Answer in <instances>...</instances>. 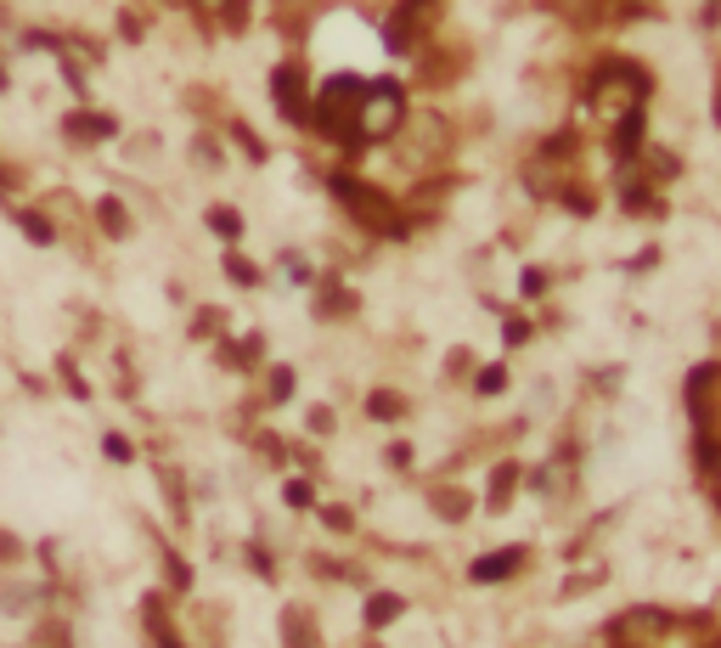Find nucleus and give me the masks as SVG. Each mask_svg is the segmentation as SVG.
<instances>
[{
    "label": "nucleus",
    "mask_w": 721,
    "mask_h": 648,
    "mask_svg": "<svg viewBox=\"0 0 721 648\" xmlns=\"http://www.w3.org/2000/svg\"><path fill=\"white\" fill-rule=\"evenodd\" d=\"M360 412H367V423H401L406 412H412V401L401 395V390H367V401H360Z\"/></svg>",
    "instance_id": "ddd939ff"
},
{
    "label": "nucleus",
    "mask_w": 721,
    "mask_h": 648,
    "mask_svg": "<svg viewBox=\"0 0 721 648\" xmlns=\"http://www.w3.org/2000/svg\"><path fill=\"white\" fill-rule=\"evenodd\" d=\"M294 384H299L294 366H265V401H270V406H288V401H294Z\"/></svg>",
    "instance_id": "f3484780"
},
{
    "label": "nucleus",
    "mask_w": 721,
    "mask_h": 648,
    "mask_svg": "<svg viewBox=\"0 0 721 648\" xmlns=\"http://www.w3.org/2000/svg\"><path fill=\"white\" fill-rule=\"evenodd\" d=\"M547 294V271H524V300H541Z\"/></svg>",
    "instance_id": "7c9ffc66"
},
{
    "label": "nucleus",
    "mask_w": 721,
    "mask_h": 648,
    "mask_svg": "<svg viewBox=\"0 0 721 648\" xmlns=\"http://www.w3.org/2000/svg\"><path fill=\"white\" fill-rule=\"evenodd\" d=\"M18 193V175H12V164H7V153H0V204H7Z\"/></svg>",
    "instance_id": "2f4dec72"
},
{
    "label": "nucleus",
    "mask_w": 721,
    "mask_h": 648,
    "mask_svg": "<svg viewBox=\"0 0 721 648\" xmlns=\"http://www.w3.org/2000/svg\"><path fill=\"white\" fill-rule=\"evenodd\" d=\"M102 451H108L113 462H130V440H125V434H102Z\"/></svg>",
    "instance_id": "c85d7f7f"
},
{
    "label": "nucleus",
    "mask_w": 721,
    "mask_h": 648,
    "mask_svg": "<svg viewBox=\"0 0 721 648\" xmlns=\"http://www.w3.org/2000/svg\"><path fill=\"white\" fill-rule=\"evenodd\" d=\"M158 7L152 0H125V7L113 12V46H125V51H141L147 40H152V29H158Z\"/></svg>",
    "instance_id": "0eeeda50"
},
{
    "label": "nucleus",
    "mask_w": 721,
    "mask_h": 648,
    "mask_svg": "<svg viewBox=\"0 0 721 648\" xmlns=\"http://www.w3.org/2000/svg\"><path fill=\"white\" fill-rule=\"evenodd\" d=\"M12 57H18L12 46H0V102H7V97H12V90H18V73H12Z\"/></svg>",
    "instance_id": "5701e85b"
},
{
    "label": "nucleus",
    "mask_w": 721,
    "mask_h": 648,
    "mask_svg": "<svg viewBox=\"0 0 721 648\" xmlns=\"http://www.w3.org/2000/svg\"><path fill=\"white\" fill-rule=\"evenodd\" d=\"M322 187L338 204V215L349 226H360L367 237H378V243H406L412 237V215H406V204L384 187V180L360 175L349 164H333V169H322Z\"/></svg>",
    "instance_id": "f257e3e1"
},
{
    "label": "nucleus",
    "mask_w": 721,
    "mask_h": 648,
    "mask_svg": "<svg viewBox=\"0 0 721 648\" xmlns=\"http://www.w3.org/2000/svg\"><path fill=\"white\" fill-rule=\"evenodd\" d=\"M192 338H226L231 333V322H226V311H215V305H204L198 316H192V327H187Z\"/></svg>",
    "instance_id": "a211bd4d"
},
{
    "label": "nucleus",
    "mask_w": 721,
    "mask_h": 648,
    "mask_svg": "<svg viewBox=\"0 0 721 648\" xmlns=\"http://www.w3.org/2000/svg\"><path fill=\"white\" fill-rule=\"evenodd\" d=\"M513 491H518V462H496V474H491V491H485L491 513H502V508L513 502Z\"/></svg>",
    "instance_id": "dca6fc26"
},
{
    "label": "nucleus",
    "mask_w": 721,
    "mask_h": 648,
    "mask_svg": "<svg viewBox=\"0 0 721 648\" xmlns=\"http://www.w3.org/2000/svg\"><path fill=\"white\" fill-rule=\"evenodd\" d=\"M305 429H310V434H322V440H327V434H333V429H338V423H333V406H310V412H305Z\"/></svg>",
    "instance_id": "393cba45"
},
{
    "label": "nucleus",
    "mask_w": 721,
    "mask_h": 648,
    "mask_svg": "<svg viewBox=\"0 0 721 648\" xmlns=\"http://www.w3.org/2000/svg\"><path fill=\"white\" fill-rule=\"evenodd\" d=\"M85 215H90V226H97V237H108V243H130L136 237V209H130L125 193H90Z\"/></svg>",
    "instance_id": "20e7f679"
},
{
    "label": "nucleus",
    "mask_w": 721,
    "mask_h": 648,
    "mask_svg": "<svg viewBox=\"0 0 721 648\" xmlns=\"http://www.w3.org/2000/svg\"><path fill=\"white\" fill-rule=\"evenodd\" d=\"M57 141L68 153H97V147H119L125 141V119L108 108V102H68L57 114Z\"/></svg>",
    "instance_id": "7ed1b4c3"
},
{
    "label": "nucleus",
    "mask_w": 721,
    "mask_h": 648,
    "mask_svg": "<svg viewBox=\"0 0 721 648\" xmlns=\"http://www.w3.org/2000/svg\"><path fill=\"white\" fill-rule=\"evenodd\" d=\"M283 497H288V508H299V513H305V508L316 502V491H310L305 480H288V485H283Z\"/></svg>",
    "instance_id": "bb28decb"
},
{
    "label": "nucleus",
    "mask_w": 721,
    "mask_h": 648,
    "mask_svg": "<svg viewBox=\"0 0 721 648\" xmlns=\"http://www.w3.org/2000/svg\"><path fill=\"white\" fill-rule=\"evenodd\" d=\"M310 288H316V294H310V316H316V322H344V316L360 311V294L344 283V276H316Z\"/></svg>",
    "instance_id": "6e6552de"
},
{
    "label": "nucleus",
    "mask_w": 721,
    "mask_h": 648,
    "mask_svg": "<svg viewBox=\"0 0 721 648\" xmlns=\"http://www.w3.org/2000/svg\"><path fill=\"white\" fill-rule=\"evenodd\" d=\"M434 513L457 524V519L468 513V497H463V491H434Z\"/></svg>",
    "instance_id": "412c9836"
},
{
    "label": "nucleus",
    "mask_w": 721,
    "mask_h": 648,
    "mask_svg": "<svg viewBox=\"0 0 721 648\" xmlns=\"http://www.w3.org/2000/svg\"><path fill=\"white\" fill-rule=\"evenodd\" d=\"M7 215H12V226L23 232L29 248H57V243H62V226H57V215H51L46 204H12Z\"/></svg>",
    "instance_id": "9d476101"
},
{
    "label": "nucleus",
    "mask_w": 721,
    "mask_h": 648,
    "mask_svg": "<svg viewBox=\"0 0 721 648\" xmlns=\"http://www.w3.org/2000/svg\"><path fill=\"white\" fill-rule=\"evenodd\" d=\"M474 390H480V395H502V390H507V366H502V361H485L480 379H474Z\"/></svg>",
    "instance_id": "aec40b11"
},
{
    "label": "nucleus",
    "mask_w": 721,
    "mask_h": 648,
    "mask_svg": "<svg viewBox=\"0 0 721 648\" xmlns=\"http://www.w3.org/2000/svg\"><path fill=\"white\" fill-rule=\"evenodd\" d=\"M316 519H322L327 530H338V536H349V530H355V519H349V513H344L338 502H327V508H316Z\"/></svg>",
    "instance_id": "4be33fe9"
},
{
    "label": "nucleus",
    "mask_w": 721,
    "mask_h": 648,
    "mask_svg": "<svg viewBox=\"0 0 721 648\" xmlns=\"http://www.w3.org/2000/svg\"><path fill=\"white\" fill-rule=\"evenodd\" d=\"M265 102L294 136H310V119H316V68L310 57L288 51L265 68Z\"/></svg>",
    "instance_id": "f03ea898"
},
{
    "label": "nucleus",
    "mask_w": 721,
    "mask_h": 648,
    "mask_svg": "<svg viewBox=\"0 0 721 648\" xmlns=\"http://www.w3.org/2000/svg\"><path fill=\"white\" fill-rule=\"evenodd\" d=\"M283 626H288V648H310V637H305V620H299V615H283Z\"/></svg>",
    "instance_id": "c756f323"
},
{
    "label": "nucleus",
    "mask_w": 721,
    "mask_h": 648,
    "mask_svg": "<svg viewBox=\"0 0 721 648\" xmlns=\"http://www.w3.org/2000/svg\"><path fill=\"white\" fill-rule=\"evenodd\" d=\"M0 564H23V536H12V530H0Z\"/></svg>",
    "instance_id": "b1692460"
},
{
    "label": "nucleus",
    "mask_w": 721,
    "mask_h": 648,
    "mask_svg": "<svg viewBox=\"0 0 721 648\" xmlns=\"http://www.w3.org/2000/svg\"><path fill=\"white\" fill-rule=\"evenodd\" d=\"M180 164L198 169V175H226L231 147H226V136H220L215 125H198V130L187 136V147H180Z\"/></svg>",
    "instance_id": "423d86ee"
},
{
    "label": "nucleus",
    "mask_w": 721,
    "mask_h": 648,
    "mask_svg": "<svg viewBox=\"0 0 721 648\" xmlns=\"http://www.w3.org/2000/svg\"><path fill=\"white\" fill-rule=\"evenodd\" d=\"M513 570H524V547H502V552H491V559H474V581H507Z\"/></svg>",
    "instance_id": "4468645a"
},
{
    "label": "nucleus",
    "mask_w": 721,
    "mask_h": 648,
    "mask_svg": "<svg viewBox=\"0 0 721 648\" xmlns=\"http://www.w3.org/2000/svg\"><path fill=\"white\" fill-rule=\"evenodd\" d=\"M502 338H507V344H524V338H530V322H524V316H507V322H502Z\"/></svg>",
    "instance_id": "cd10ccee"
},
{
    "label": "nucleus",
    "mask_w": 721,
    "mask_h": 648,
    "mask_svg": "<svg viewBox=\"0 0 721 648\" xmlns=\"http://www.w3.org/2000/svg\"><path fill=\"white\" fill-rule=\"evenodd\" d=\"M204 226H209V237H215L220 248H243V237H248V215H243L237 204H226V198H209V204H204Z\"/></svg>",
    "instance_id": "9b49d317"
},
{
    "label": "nucleus",
    "mask_w": 721,
    "mask_h": 648,
    "mask_svg": "<svg viewBox=\"0 0 721 648\" xmlns=\"http://www.w3.org/2000/svg\"><path fill=\"white\" fill-rule=\"evenodd\" d=\"M384 462H389V469H395V474H406V469H412V462H417V451H412V440H406V445L395 440V445L384 451Z\"/></svg>",
    "instance_id": "a878e982"
},
{
    "label": "nucleus",
    "mask_w": 721,
    "mask_h": 648,
    "mask_svg": "<svg viewBox=\"0 0 721 648\" xmlns=\"http://www.w3.org/2000/svg\"><path fill=\"white\" fill-rule=\"evenodd\" d=\"M665 626H671V615L665 609H654V603H638V609H625V615H614V642H625V648H649V642H660L665 637Z\"/></svg>",
    "instance_id": "39448f33"
},
{
    "label": "nucleus",
    "mask_w": 721,
    "mask_h": 648,
    "mask_svg": "<svg viewBox=\"0 0 721 648\" xmlns=\"http://www.w3.org/2000/svg\"><path fill=\"white\" fill-rule=\"evenodd\" d=\"M259 451H265L270 462H283V456H288V445H283L277 434H259Z\"/></svg>",
    "instance_id": "473e14b6"
},
{
    "label": "nucleus",
    "mask_w": 721,
    "mask_h": 648,
    "mask_svg": "<svg viewBox=\"0 0 721 648\" xmlns=\"http://www.w3.org/2000/svg\"><path fill=\"white\" fill-rule=\"evenodd\" d=\"M34 598H40V592H29V587H0V615H12V620H18V615L34 609Z\"/></svg>",
    "instance_id": "6ab92c4d"
},
{
    "label": "nucleus",
    "mask_w": 721,
    "mask_h": 648,
    "mask_svg": "<svg viewBox=\"0 0 721 648\" xmlns=\"http://www.w3.org/2000/svg\"><path fill=\"white\" fill-rule=\"evenodd\" d=\"M220 271H226V283H231V288H243V294L265 288V265H259V259H248L243 248H220Z\"/></svg>",
    "instance_id": "f8f14e48"
},
{
    "label": "nucleus",
    "mask_w": 721,
    "mask_h": 648,
    "mask_svg": "<svg viewBox=\"0 0 721 648\" xmlns=\"http://www.w3.org/2000/svg\"><path fill=\"white\" fill-rule=\"evenodd\" d=\"M406 615V598L401 592H373L367 598V609H360V620H367V631H384L389 620H401Z\"/></svg>",
    "instance_id": "2eb2a0df"
},
{
    "label": "nucleus",
    "mask_w": 721,
    "mask_h": 648,
    "mask_svg": "<svg viewBox=\"0 0 721 648\" xmlns=\"http://www.w3.org/2000/svg\"><path fill=\"white\" fill-rule=\"evenodd\" d=\"M215 130H220V136H226V147H231V153H243L254 169H259V164H270V141H265V136H259L243 114H231V108H226V114L215 119Z\"/></svg>",
    "instance_id": "1a4fd4ad"
}]
</instances>
